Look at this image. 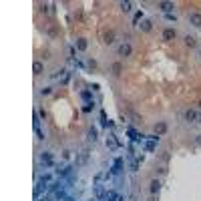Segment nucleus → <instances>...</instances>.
<instances>
[{"label":"nucleus","mask_w":201,"mask_h":201,"mask_svg":"<svg viewBox=\"0 0 201 201\" xmlns=\"http://www.w3.org/2000/svg\"><path fill=\"white\" fill-rule=\"evenodd\" d=\"M117 53H119V57H131V53H133V46H131L129 42H123V44H119Z\"/></svg>","instance_id":"obj_1"},{"label":"nucleus","mask_w":201,"mask_h":201,"mask_svg":"<svg viewBox=\"0 0 201 201\" xmlns=\"http://www.w3.org/2000/svg\"><path fill=\"white\" fill-rule=\"evenodd\" d=\"M175 36H177V32H175V28H165V30H163V40H167V42H171V40H175Z\"/></svg>","instance_id":"obj_2"},{"label":"nucleus","mask_w":201,"mask_h":201,"mask_svg":"<svg viewBox=\"0 0 201 201\" xmlns=\"http://www.w3.org/2000/svg\"><path fill=\"white\" fill-rule=\"evenodd\" d=\"M103 40H105V44H113L115 42V30H105Z\"/></svg>","instance_id":"obj_3"},{"label":"nucleus","mask_w":201,"mask_h":201,"mask_svg":"<svg viewBox=\"0 0 201 201\" xmlns=\"http://www.w3.org/2000/svg\"><path fill=\"white\" fill-rule=\"evenodd\" d=\"M197 115H199V113H197L195 109H187V111H185V119L189 121V123H195V121H197Z\"/></svg>","instance_id":"obj_4"},{"label":"nucleus","mask_w":201,"mask_h":201,"mask_svg":"<svg viewBox=\"0 0 201 201\" xmlns=\"http://www.w3.org/2000/svg\"><path fill=\"white\" fill-rule=\"evenodd\" d=\"M159 8H161L165 14H171V10L175 8V6H173V2H159Z\"/></svg>","instance_id":"obj_5"},{"label":"nucleus","mask_w":201,"mask_h":201,"mask_svg":"<svg viewBox=\"0 0 201 201\" xmlns=\"http://www.w3.org/2000/svg\"><path fill=\"white\" fill-rule=\"evenodd\" d=\"M189 22H191L193 26H199V28H201V14H199V12H193V14L189 16Z\"/></svg>","instance_id":"obj_6"},{"label":"nucleus","mask_w":201,"mask_h":201,"mask_svg":"<svg viewBox=\"0 0 201 201\" xmlns=\"http://www.w3.org/2000/svg\"><path fill=\"white\" fill-rule=\"evenodd\" d=\"M159 189H161V181H159V179H153L151 185H149V191L155 195V193H159Z\"/></svg>","instance_id":"obj_7"},{"label":"nucleus","mask_w":201,"mask_h":201,"mask_svg":"<svg viewBox=\"0 0 201 201\" xmlns=\"http://www.w3.org/2000/svg\"><path fill=\"white\" fill-rule=\"evenodd\" d=\"M139 26H141V30H143V32H151V28H153V22H151V20H147V18H145L143 22L139 24Z\"/></svg>","instance_id":"obj_8"},{"label":"nucleus","mask_w":201,"mask_h":201,"mask_svg":"<svg viewBox=\"0 0 201 201\" xmlns=\"http://www.w3.org/2000/svg\"><path fill=\"white\" fill-rule=\"evenodd\" d=\"M111 71H113V75H115V77H119L121 72H123V64H121V62H113Z\"/></svg>","instance_id":"obj_9"},{"label":"nucleus","mask_w":201,"mask_h":201,"mask_svg":"<svg viewBox=\"0 0 201 201\" xmlns=\"http://www.w3.org/2000/svg\"><path fill=\"white\" fill-rule=\"evenodd\" d=\"M86 46H89V42H86V38H79L77 40V50H81V53H85Z\"/></svg>","instance_id":"obj_10"},{"label":"nucleus","mask_w":201,"mask_h":201,"mask_svg":"<svg viewBox=\"0 0 201 201\" xmlns=\"http://www.w3.org/2000/svg\"><path fill=\"white\" fill-rule=\"evenodd\" d=\"M42 62H40V60H34V64H32V72H34V75H42Z\"/></svg>","instance_id":"obj_11"},{"label":"nucleus","mask_w":201,"mask_h":201,"mask_svg":"<svg viewBox=\"0 0 201 201\" xmlns=\"http://www.w3.org/2000/svg\"><path fill=\"white\" fill-rule=\"evenodd\" d=\"M119 8L123 10V12H131V10H133V2H129V0H127V2H121Z\"/></svg>","instance_id":"obj_12"},{"label":"nucleus","mask_w":201,"mask_h":201,"mask_svg":"<svg viewBox=\"0 0 201 201\" xmlns=\"http://www.w3.org/2000/svg\"><path fill=\"white\" fill-rule=\"evenodd\" d=\"M165 131H167V125H165V123H157V125H155V135H163Z\"/></svg>","instance_id":"obj_13"},{"label":"nucleus","mask_w":201,"mask_h":201,"mask_svg":"<svg viewBox=\"0 0 201 201\" xmlns=\"http://www.w3.org/2000/svg\"><path fill=\"white\" fill-rule=\"evenodd\" d=\"M107 147H109V149H117V147H119V141H117L115 137L111 135L109 139H107Z\"/></svg>","instance_id":"obj_14"},{"label":"nucleus","mask_w":201,"mask_h":201,"mask_svg":"<svg viewBox=\"0 0 201 201\" xmlns=\"http://www.w3.org/2000/svg\"><path fill=\"white\" fill-rule=\"evenodd\" d=\"M40 161H42L44 165H53V155H50V153H42V155H40Z\"/></svg>","instance_id":"obj_15"},{"label":"nucleus","mask_w":201,"mask_h":201,"mask_svg":"<svg viewBox=\"0 0 201 201\" xmlns=\"http://www.w3.org/2000/svg\"><path fill=\"white\" fill-rule=\"evenodd\" d=\"M86 161H89V153H86V151H82V153L79 155V159H77V165H85Z\"/></svg>","instance_id":"obj_16"},{"label":"nucleus","mask_w":201,"mask_h":201,"mask_svg":"<svg viewBox=\"0 0 201 201\" xmlns=\"http://www.w3.org/2000/svg\"><path fill=\"white\" fill-rule=\"evenodd\" d=\"M185 44H187V46H189V48H193V46H195V44H197L195 36H191V34H187V36H185Z\"/></svg>","instance_id":"obj_17"},{"label":"nucleus","mask_w":201,"mask_h":201,"mask_svg":"<svg viewBox=\"0 0 201 201\" xmlns=\"http://www.w3.org/2000/svg\"><path fill=\"white\" fill-rule=\"evenodd\" d=\"M89 139H91V141H97V139H99V131H97L95 127H91V129H89Z\"/></svg>","instance_id":"obj_18"},{"label":"nucleus","mask_w":201,"mask_h":201,"mask_svg":"<svg viewBox=\"0 0 201 201\" xmlns=\"http://www.w3.org/2000/svg\"><path fill=\"white\" fill-rule=\"evenodd\" d=\"M121 169H123V161H121V159H117V161H115V167H113V173H115V175H119Z\"/></svg>","instance_id":"obj_19"},{"label":"nucleus","mask_w":201,"mask_h":201,"mask_svg":"<svg viewBox=\"0 0 201 201\" xmlns=\"http://www.w3.org/2000/svg\"><path fill=\"white\" fill-rule=\"evenodd\" d=\"M81 97L86 100V103H93V93H91V91H82V93H81Z\"/></svg>","instance_id":"obj_20"},{"label":"nucleus","mask_w":201,"mask_h":201,"mask_svg":"<svg viewBox=\"0 0 201 201\" xmlns=\"http://www.w3.org/2000/svg\"><path fill=\"white\" fill-rule=\"evenodd\" d=\"M54 197H53V193H44V195H40L36 201H53Z\"/></svg>","instance_id":"obj_21"},{"label":"nucleus","mask_w":201,"mask_h":201,"mask_svg":"<svg viewBox=\"0 0 201 201\" xmlns=\"http://www.w3.org/2000/svg\"><path fill=\"white\" fill-rule=\"evenodd\" d=\"M143 20H145V18H143V12H137V14L133 16V24H137V22H143Z\"/></svg>","instance_id":"obj_22"},{"label":"nucleus","mask_w":201,"mask_h":201,"mask_svg":"<svg viewBox=\"0 0 201 201\" xmlns=\"http://www.w3.org/2000/svg\"><path fill=\"white\" fill-rule=\"evenodd\" d=\"M139 159H133V161H131V165H129V167H131V171H137V169H139Z\"/></svg>","instance_id":"obj_23"},{"label":"nucleus","mask_w":201,"mask_h":201,"mask_svg":"<svg viewBox=\"0 0 201 201\" xmlns=\"http://www.w3.org/2000/svg\"><path fill=\"white\" fill-rule=\"evenodd\" d=\"M145 149H147V151H155V141H149V143H145Z\"/></svg>","instance_id":"obj_24"},{"label":"nucleus","mask_w":201,"mask_h":201,"mask_svg":"<svg viewBox=\"0 0 201 201\" xmlns=\"http://www.w3.org/2000/svg\"><path fill=\"white\" fill-rule=\"evenodd\" d=\"M48 34H50V36H57V34H58L57 26H48Z\"/></svg>","instance_id":"obj_25"},{"label":"nucleus","mask_w":201,"mask_h":201,"mask_svg":"<svg viewBox=\"0 0 201 201\" xmlns=\"http://www.w3.org/2000/svg\"><path fill=\"white\" fill-rule=\"evenodd\" d=\"M50 93H53V89H50V86H44L42 91H40V95H42V97H46V95H50Z\"/></svg>","instance_id":"obj_26"},{"label":"nucleus","mask_w":201,"mask_h":201,"mask_svg":"<svg viewBox=\"0 0 201 201\" xmlns=\"http://www.w3.org/2000/svg\"><path fill=\"white\" fill-rule=\"evenodd\" d=\"M165 20H169V22H175V20H177V16L171 12V14H165Z\"/></svg>","instance_id":"obj_27"},{"label":"nucleus","mask_w":201,"mask_h":201,"mask_svg":"<svg viewBox=\"0 0 201 201\" xmlns=\"http://www.w3.org/2000/svg\"><path fill=\"white\" fill-rule=\"evenodd\" d=\"M82 111H85V113H89V111H93V103H86V105L82 107Z\"/></svg>","instance_id":"obj_28"},{"label":"nucleus","mask_w":201,"mask_h":201,"mask_svg":"<svg viewBox=\"0 0 201 201\" xmlns=\"http://www.w3.org/2000/svg\"><path fill=\"white\" fill-rule=\"evenodd\" d=\"M34 133H36V137H38V139H44V133L40 129H34Z\"/></svg>","instance_id":"obj_29"},{"label":"nucleus","mask_w":201,"mask_h":201,"mask_svg":"<svg viewBox=\"0 0 201 201\" xmlns=\"http://www.w3.org/2000/svg\"><path fill=\"white\" fill-rule=\"evenodd\" d=\"M38 117H40V119H46V113H44V109L38 111Z\"/></svg>","instance_id":"obj_30"},{"label":"nucleus","mask_w":201,"mask_h":201,"mask_svg":"<svg viewBox=\"0 0 201 201\" xmlns=\"http://www.w3.org/2000/svg\"><path fill=\"white\" fill-rule=\"evenodd\" d=\"M40 10H42V12H48V4H40Z\"/></svg>","instance_id":"obj_31"},{"label":"nucleus","mask_w":201,"mask_h":201,"mask_svg":"<svg viewBox=\"0 0 201 201\" xmlns=\"http://www.w3.org/2000/svg\"><path fill=\"white\" fill-rule=\"evenodd\" d=\"M115 201H125V199H123V195H119V193H117V197H115Z\"/></svg>","instance_id":"obj_32"},{"label":"nucleus","mask_w":201,"mask_h":201,"mask_svg":"<svg viewBox=\"0 0 201 201\" xmlns=\"http://www.w3.org/2000/svg\"><path fill=\"white\" fill-rule=\"evenodd\" d=\"M195 123H201V113H199V115H197V121H195Z\"/></svg>","instance_id":"obj_33"},{"label":"nucleus","mask_w":201,"mask_h":201,"mask_svg":"<svg viewBox=\"0 0 201 201\" xmlns=\"http://www.w3.org/2000/svg\"><path fill=\"white\" fill-rule=\"evenodd\" d=\"M197 145H201V135H199V137H197Z\"/></svg>","instance_id":"obj_34"},{"label":"nucleus","mask_w":201,"mask_h":201,"mask_svg":"<svg viewBox=\"0 0 201 201\" xmlns=\"http://www.w3.org/2000/svg\"><path fill=\"white\" fill-rule=\"evenodd\" d=\"M199 109H201V100H199Z\"/></svg>","instance_id":"obj_35"},{"label":"nucleus","mask_w":201,"mask_h":201,"mask_svg":"<svg viewBox=\"0 0 201 201\" xmlns=\"http://www.w3.org/2000/svg\"><path fill=\"white\" fill-rule=\"evenodd\" d=\"M199 57H201V53H199Z\"/></svg>","instance_id":"obj_36"}]
</instances>
